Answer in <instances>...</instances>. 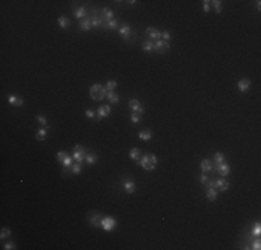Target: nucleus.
Segmentation results:
<instances>
[{
    "mask_svg": "<svg viewBox=\"0 0 261 250\" xmlns=\"http://www.w3.org/2000/svg\"><path fill=\"white\" fill-rule=\"evenodd\" d=\"M46 135H47V128H46V126H42V128L36 132V139H38V140H45Z\"/></svg>",
    "mask_w": 261,
    "mask_h": 250,
    "instance_id": "393cba45",
    "label": "nucleus"
},
{
    "mask_svg": "<svg viewBox=\"0 0 261 250\" xmlns=\"http://www.w3.org/2000/svg\"><path fill=\"white\" fill-rule=\"evenodd\" d=\"M89 95H91V97L93 100L96 101H100L103 100V99L107 96V89L104 88L103 85H100V83H96V85H93L91 88V91H89Z\"/></svg>",
    "mask_w": 261,
    "mask_h": 250,
    "instance_id": "f03ea898",
    "label": "nucleus"
},
{
    "mask_svg": "<svg viewBox=\"0 0 261 250\" xmlns=\"http://www.w3.org/2000/svg\"><path fill=\"white\" fill-rule=\"evenodd\" d=\"M129 157L132 160H135V161H139V159H140V150H139L138 147H133V149H130Z\"/></svg>",
    "mask_w": 261,
    "mask_h": 250,
    "instance_id": "5701e85b",
    "label": "nucleus"
},
{
    "mask_svg": "<svg viewBox=\"0 0 261 250\" xmlns=\"http://www.w3.org/2000/svg\"><path fill=\"white\" fill-rule=\"evenodd\" d=\"M250 86H251V82L249 81V79H240V81L238 82V89L240 92H246L250 89Z\"/></svg>",
    "mask_w": 261,
    "mask_h": 250,
    "instance_id": "9b49d317",
    "label": "nucleus"
},
{
    "mask_svg": "<svg viewBox=\"0 0 261 250\" xmlns=\"http://www.w3.org/2000/svg\"><path fill=\"white\" fill-rule=\"evenodd\" d=\"M118 32H120V35L122 36L124 39H128L129 35H130V27L128 24H124L121 28H118Z\"/></svg>",
    "mask_w": 261,
    "mask_h": 250,
    "instance_id": "f8f14e48",
    "label": "nucleus"
},
{
    "mask_svg": "<svg viewBox=\"0 0 261 250\" xmlns=\"http://www.w3.org/2000/svg\"><path fill=\"white\" fill-rule=\"evenodd\" d=\"M170 50V43L163 41V39H158L154 42V51H157L158 54H164Z\"/></svg>",
    "mask_w": 261,
    "mask_h": 250,
    "instance_id": "423d86ee",
    "label": "nucleus"
},
{
    "mask_svg": "<svg viewBox=\"0 0 261 250\" xmlns=\"http://www.w3.org/2000/svg\"><path fill=\"white\" fill-rule=\"evenodd\" d=\"M11 235V231L8 229V228H2V231H0V238L2 239H6V238H8Z\"/></svg>",
    "mask_w": 261,
    "mask_h": 250,
    "instance_id": "f704fd0d",
    "label": "nucleus"
},
{
    "mask_svg": "<svg viewBox=\"0 0 261 250\" xmlns=\"http://www.w3.org/2000/svg\"><path fill=\"white\" fill-rule=\"evenodd\" d=\"M214 4V8H215V13H221L222 11V3L219 2V0H214V2H211Z\"/></svg>",
    "mask_w": 261,
    "mask_h": 250,
    "instance_id": "72a5a7b5",
    "label": "nucleus"
},
{
    "mask_svg": "<svg viewBox=\"0 0 261 250\" xmlns=\"http://www.w3.org/2000/svg\"><path fill=\"white\" fill-rule=\"evenodd\" d=\"M204 6H203V10H204V13H209L210 11V2L209 0H204Z\"/></svg>",
    "mask_w": 261,
    "mask_h": 250,
    "instance_id": "c03bdc74",
    "label": "nucleus"
},
{
    "mask_svg": "<svg viewBox=\"0 0 261 250\" xmlns=\"http://www.w3.org/2000/svg\"><path fill=\"white\" fill-rule=\"evenodd\" d=\"M116 88H117V82L116 81H107V85H106L107 92H113Z\"/></svg>",
    "mask_w": 261,
    "mask_h": 250,
    "instance_id": "c9c22d12",
    "label": "nucleus"
},
{
    "mask_svg": "<svg viewBox=\"0 0 261 250\" xmlns=\"http://www.w3.org/2000/svg\"><path fill=\"white\" fill-rule=\"evenodd\" d=\"M85 114H86V117H88V118H92V120H97V121H100V117L97 115V113H96L95 110H92V109H88L85 111Z\"/></svg>",
    "mask_w": 261,
    "mask_h": 250,
    "instance_id": "bb28decb",
    "label": "nucleus"
},
{
    "mask_svg": "<svg viewBox=\"0 0 261 250\" xmlns=\"http://www.w3.org/2000/svg\"><path fill=\"white\" fill-rule=\"evenodd\" d=\"M140 120H142V114H138V113H132V114H130V121H132L133 124H138Z\"/></svg>",
    "mask_w": 261,
    "mask_h": 250,
    "instance_id": "473e14b6",
    "label": "nucleus"
},
{
    "mask_svg": "<svg viewBox=\"0 0 261 250\" xmlns=\"http://www.w3.org/2000/svg\"><path fill=\"white\" fill-rule=\"evenodd\" d=\"M72 160H74V159H72V157H70V156H67V159H65V160H64V161H63V165L65 167V168H67V167H71V165H72Z\"/></svg>",
    "mask_w": 261,
    "mask_h": 250,
    "instance_id": "ea45409f",
    "label": "nucleus"
},
{
    "mask_svg": "<svg viewBox=\"0 0 261 250\" xmlns=\"http://www.w3.org/2000/svg\"><path fill=\"white\" fill-rule=\"evenodd\" d=\"M124 189H125V192L129 193V194L135 193V184H133V181H125L124 182Z\"/></svg>",
    "mask_w": 261,
    "mask_h": 250,
    "instance_id": "a211bd4d",
    "label": "nucleus"
},
{
    "mask_svg": "<svg viewBox=\"0 0 261 250\" xmlns=\"http://www.w3.org/2000/svg\"><path fill=\"white\" fill-rule=\"evenodd\" d=\"M251 232H253V235L260 236V233H261V225H260V222H257V224L254 225V228L251 229Z\"/></svg>",
    "mask_w": 261,
    "mask_h": 250,
    "instance_id": "e433bc0d",
    "label": "nucleus"
},
{
    "mask_svg": "<svg viewBox=\"0 0 261 250\" xmlns=\"http://www.w3.org/2000/svg\"><path fill=\"white\" fill-rule=\"evenodd\" d=\"M72 159L75 160L76 163H81V164H82V163L85 161V159H86V152H85V149H83L82 146H79V145H75V147H74Z\"/></svg>",
    "mask_w": 261,
    "mask_h": 250,
    "instance_id": "20e7f679",
    "label": "nucleus"
},
{
    "mask_svg": "<svg viewBox=\"0 0 261 250\" xmlns=\"http://www.w3.org/2000/svg\"><path fill=\"white\" fill-rule=\"evenodd\" d=\"M129 109L133 111V113H138V114H143V107H142V104L139 103V100H136V99H132V100H129Z\"/></svg>",
    "mask_w": 261,
    "mask_h": 250,
    "instance_id": "6e6552de",
    "label": "nucleus"
},
{
    "mask_svg": "<svg viewBox=\"0 0 261 250\" xmlns=\"http://www.w3.org/2000/svg\"><path fill=\"white\" fill-rule=\"evenodd\" d=\"M200 168H201V171H203V172L211 171V169H213V164H211V161L209 159H204L203 161H201V164H200Z\"/></svg>",
    "mask_w": 261,
    "mask_h": 250,
    "instance_id": "6ab92c4d",
    "label": "nucleus"
},
{
    "mask_svg": "<svg viewBox=\"0 0 261 250\" xmlns=\"http://www.w3.org/2000/svg\"><path fill=\"white\" fill-rule=\"evenodd\" d=\"M111 113V107L110 106H100L97 110V115L100 118H104V117H108Z\"/></svg>",
    "mask_w": 261,
    "mask_h": 250,
    "instance_id": "ddd939ff",
    "label": "nucleus"
},
{
    "mask_svg": "<svg viewBox=\"0 0 261 250\" xmlns=\"http://www.w3.org/2000/svg\"><path fill=\"white\" fill-rule=\"evenodd\" d=\"M79 28L82 31H89L92 28V21H91V18H82L81 20V22H79Z\"/></svg>",
    "mask_w": 261,
    "mask_h": 250,
    "instance_id": "4468645a",
    "label": "nucleus"
},
{
    "mask_svg": "<svg viewBox=\"0 0 261 250\" xmlns=\"http://www.w3.org/2000/svg\"><path fill=\"white\" fill-rule=\"evenodd\" d=\"M100 227L103 228L104 231H107V232H111V231L117 227V221L114 220L113 217H103V218H101Z\"/></svg>",
    "mask_w": 261,
    "mask_h": 250,
    "instance_id": "39448f33",
    "label": "nucleus"
},
{
    "mask_svg": "<svg viewBox=\"0 0 261 250\" xmlns=\"http://www.w3.org/2000/svg\"><path fill=\"white\" fill-rule=\"evenodd\" d=\"M8 103H10L11 106H14V107H21L24 104V100L21 97L11 95V96H8Z\"/></svg>",
    "mask_w": 261,
    "mask_h": 250,
    "instance_id": "9d476101",
    "label": "nucleus"
},
{
    "mask_svg": "<svg viewBox=\"0 0 261 250\" xmlns=\"http://www.w3.org/2000/svg\"><path fill=\"white\" fill-rule=\"evenodd\" d=\"M85 161L88 163V164L93 165V164H96V163L99 161V157L96 156V154H93V153H88V154H86V159H85Z\"/></svg>",
    "mask_w": 261,
    "mask_h": 250,
    "instance_id": "4be33fe9",
    "label": "nucleus"
},
{
    "mask_svg": "<svg viewBox=\"0 0 261 250\" xmlns=\"http://www.w3.org/2000/svg\"><path fill=\"white\" fill-rule=\"evenodd\" d=\"M91 21H92V27H95V28H99V27H103L104 25V21H103V18L101 17H92L91 18Z\"/></svg>",
    "mask_w": 261,
    "mask_h": 250,
    "instance_id": "b1692460",
    "label": "nucleus"
},
{
    "mask_svg": "<svg viewBox=\"0 0 261 250\" xmlns=\"http://www.w3.org/2000/svg\"><path fill=\"white\" fill-rule=\"evenodd\" d=\"M200 182H201L203 185H206L207 182H209V177L206 175V172H203V174L200 175Z\"/></svg>",
    "mask_w": 261,
    "mask_h": 250,
    "instance_id": "79ce46f5",
    "label": "nucleus"
},
{
    "mask_svg": "<svg viewBox=\"0 0 261 250\" xmlns=\"http://www.w3.org/2000/svg\"><path fill=\"white\" fill-rule=\"evenodd\" d=\"M151 138H153V132L150 129H145V131L139 132V139H142V140H150Z\"/></svg>",
    "mask_w": 261,
    "mask_h": 250,
    "instance_id": "dca6fc26",
    "label": "nucleus"
},
{
    "mask_svg": "<svg viewBox=\"0 0 261 250\" xmlns=\"http://www.w3.org/2000/svg\"><path fill=\"white\" fill-rule=\"evenodd\" d=\"M253 249H254V250H260V249H261V243H260V240H257V242H254V245H253Z\"/></svg>",
    "mask_w": 261,
    "mask_h": 250,
    "instance_id": "a18cd8bd",
    "label": "nucleus"
},
{
    "mask_svg": "<svg viewBox=\"0 0 261 250\" xmlns=\"http://www.w3.org/2000/svg\"><path fill=\"white\" fill-rule=\"evenodd\" d=\"M107 97H108V100H110V103H113V104H117L118 101H120L118 95H116L114 92H107Z\"/></svg>",
    "mask_w": 261,
    "mask_h": 250,
    "instance_id": "c85d7f7f",
    "label": "nucleus"
},
{
    "mask_svg": "<svg viewBox=\"0 0 261 250\" xmlns=\"http://www.w3.org/2000/svg\"><path fill=\"white\" fill-rule=\"evenodd\" d=\"M113 15L114 14H113V11H111L110 8H103V17H101V18H103V21H104V25L108 22V21L114 20Z\"/></svg>",
    "mask_w": 261,
    "mask_h": 250,
    "instance_id": "f3484780",
    "label": "nucleus"
},
{
    "mask_svg": "<svg viewBox=\"0 0 261 250\" xmlns=\"http://www.w3.org/2000/svg\"><path fill=\"white\" fill-rule=\"evenodd\" d=\"M89 222H91L92 227H100L101 224V218L99 214H92L91 217H89Z\"/></svg>",
    "mask_w": 261,
    "mask_h": 250,
    "instance_id": "2eb2a0df",
    "label": "nucleus"
},
{
    "mask_svg": "<svg viewBox=\"0 0 261 250\" xmlns=\"http://www.w3.org/2000/svg\"><path fill=\"white\" fill-rule=\"evenodd\" d=\"M217 171L219 172V175H222V177H226V175L231 172V167H229L228 163H221V164L218 165V168H217Z\"/></svg>",
    "mask_w": 261,
    "mask_h": 250,
    "instance_id": "1a4fd4ad",
    "label": "nucleus"
},
{
    "mask_svg": "<svg viewBox=\"0 0 261 250\" xmlns=\"http://www.w3.org/2000/svg\"><path fill=\"white\" fill-rule=\"evenodd\" d=\"M81 171H82V165H81V163H76L75 161V164L71 167V172H72V174H75V175H78V174H81Z\"/></svg>",
    "mask_w": 261,
    "mask_h": 250,
    "instance_id": "c756f323",
    "label": "nucleus"
},
{
    "mask_svg": "<svg viewBox=\"0 0 261 250\" xmlns=\"http://www.w3.org/2000/svg\"><path fill=\"white\" fill-rule=\"evenodd\" d=\"M146 35L150 38V41H158V39H161V32L157 29V28H147L146 29Z\"/></svg>",
    "mask_w": 261,
    "mask_h": 250,
    "instance_id": "0eeeda50",
    "label": "nucleus"
},
{
    "mask_svg": "<svg viewBox=\"0 0 261 250\" xmlns=\"http://www.w3.org/2000/svg\"><path fill=\"white\" fill-rule=\"evenodd\" d=\"M142 49H143L145 51H153L154 50V42L153 41H146V42H143V45H142Z\"/></svg>",
    "mask_w": 261,
    "mask_h": 250,
    "instance_id": "a878e982",
    "label": "nucleus"
},
{
    "mask_svg": "<svg viewBox=\"0 0 261 250\" xmlns=\"http://www.w3.org/2000/svg\"><path fill=\"white\" fill-rule=\"evenodd\" d=\"M74 15H75L76 18H85L86 17V8L83 7V6H81V7H78L76 10H74Z\"/></svg>",
    "mask_w": 261,
    "mask_h": 250,
    "instance_id": "aec40b11",
    "label": "nucleus"
},
{
    "mask_svg": "<svg viewBox=\"0 0 261 250\" xmlns=\"http://www.w3.org/2000/svg\"><path fill=\"white\" fill-rule=\"evenodd\" d=\"M3 249H4V250H13V249H15V245H14L13 242H7Z\"/></svg>",
    "mask_w": 261,
    "mask_h": 250,
    "instance_id": "37998d69",
    "label": "nucleus"
},
{
    "mask_svg": "<svg viewBox=\"0 0 261 250\" xmlns=\"http://www.w3.org/2000/svg\"><path fill=\"white\" fill-rule=\"evenodd\" d=\"M58 25H60L61 28H63V29H67L68 27H70V20H68L67 17H60L58 18Z\"/></svg>",
    "mask_w": 261,
    "mask_h": 250,
    "instance_id": "cd10ccee",
    "label": "nucleus"
},
{
    "mask_svg": "<svg viewBox=\"0 0 261 250\" xmlns=\"http://www.w3.org/2000/svg\"><path fill=\"white\" fill-rule=\"evenodd\" d=\"M67 156H68V154L65 153V152H58V153H57V159H58V161H60L61 164H63V161H64L65 159H67Z\"/></svg>",
    "mask_w": 261,
    "mask_h": 250,
    "instance_id": "4c0bfd02",
    "label": "nucleus"
},
{
    "mask_svg": "<svg viewBox=\"0 0 261 250\" xmlns=\"http://www.w3.org/2000/svg\"><path fill=\"white\" fill-rule=\"evenodd\" d=\"M36 120L39 121V124L42 125V126H46L47 125V120H46V117H43V115H38L36 117Z\"/></svg>",
    "mask_w": 261,
    "mask_h": 250,
    "instance_id": "58836bf2",
    "label": "nucleus"
},
{
    "mask_svg": "<svg viewBox=\"0 0 261 250\" xmlns=\"http://www.w3.org/2000/svg\"><path fill=\"white\" fill-rule=\"evenodd\" d=\"M206 197L210 202H214V200L217 199V190L214 189V188H209V189L206 190Z\"/></svg>",
    "mask_w": 261,
    "mask_h": 250,
    "instance_id": "412c9836",
    "label": "nucleus"
},
{
    "mask_svg": "<svg viewBox=\"0 0 261 250\" xmlns=\"http://www.w3.org/2000/svg\"><path fill=\"white\" fill-rule=\"evenodd\" d=\"M214 160H215V169L218 168V165L224 163V154L222 153H215V156H214Z\"/></svg>",
    "mask_w": 261,
    "mask_h": 250,
    "instance_id": "2f4dec72",
    "label": "nucleus"
},
{
    "mask_svg": "<svg viewBox=\"0 0 261 250\" xmlns=\"http://www.w3.org/2000/svg\"><path fill=\"white\" fill-rule=\"evenodd\" d=\"M209 188H214V189H219L221 192H225L229 188V182L224 178H218V179H214L209 182Z\"/></svg>",
    "mask_w": 261,
    "mask_h": 250,
    "instance_id": "7ed1b4c3",
    "label": "nucleus"
},
{
    "mask_svg": "<svg viewBox=\"0 0 261 250\" xmlns=\"http://www.w3.org/2000/svg\"><path fill=\"white\" fill-rule=\"evenodd\" d=\"M104 28H108V29H118V21H116V20H111V21H108L106 25H103Z\"/></svg>",
    "mask_w": 261,
    "mask_h": 250,
    "instance_id": "7c9ffc66",
    "label": "nucleus"
},
{
    "mask_svg": "<svg viewBox=\"0 0 261 250\" xmlns=\"http://www.w3.org/2000/svg\"><path fill=\"white\" fill-rule=\"evenodd\" d=\"M138 164L143 167L146 171H153L157 165V157L154 154H145L142 160L138 161Z\"/></svg>",
    "mask_w": 261,
    "mask_h": 250,
    "instance_id": "f257e3e1",
    "label": "nucleus"
},
{
    "mask_svg": "<svg viewBox=\"0 0 261 250\" xmlns=\"http://www.w3.org/2000/svg\"><path fill=\"white\" fill-rule=\"evenodd\" d=\"M257 8H259V11L261 10V2H257Z\"/></svg>",
    "mask_w": 261,
    "mask_h": 250,
    "instance_id": "49530a36",
    "label": "nucleus"
},
{
    "mask_svg": "<svg viewBox=\"0 0 261 250\" xmlns=\"http://www.w3.org/2000/svg\"><path fill=\"white\" fill-rule=\"evenodd\" d=\"M171 38V35H170V32L168 31H164V32H161V39L163 41H165V42H168V39Z\"/></svg>",
    "mask_w": 261,
    "mask_h": 250,
    "instance_id": "a19ab883",
    "label": "nucleus"
}]
</instances>
